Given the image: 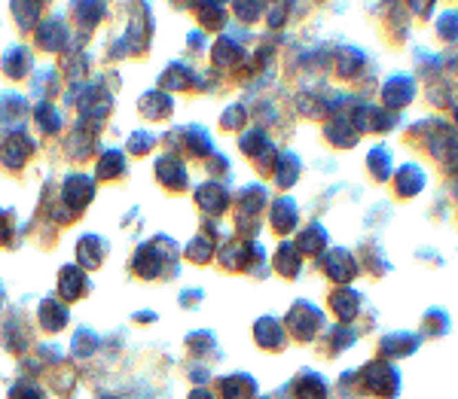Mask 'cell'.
I'll return each mask as SVG.
<instances>
[{
	"instance_id": "5b68a950",
	"label": "cell",
	"mask_w": 458,
	"mask_h": 399,
	"mask_svg": "<svg viewBox=\"0 0 458 399\" xmlns=\"http://www.w3.org/2000/svg\"><path fill=\"white\" fill-rule=\"evenodd\" d=\"M144 113L150 119H165L168 116V110H171V101H168L165 95H162V91H150V95L144 98Z\"/></svg>"
},
{
	"instance_id": "ba28073f",
	"label": "cell",
	"mask_w": 458,
	"mask_h": 399,
	"mask_svg": "<svg viewBox=\"0 0 458 399\" xmlns=\"http://www.w3.org/2000/svg\"><path fill=\"white\" fill-rule=\"evenodd\" d=\"M123 168V153H107L101 162H98V177H114Z\"/></svg>"
},
{
	"instance_id": "7a4b0ae2",
	"label": "cell",
	"mask_w": 458,
	"mask_h": 399,
	"mask_svg": "<svg viewBox=\"0 0 458 399\" xmlns=\"http://www.w3.org/2000/svg\"><path fill=\"white\" fill-rule=\"evenodd\" d=\"M65 198L74 208H83L92 198V180H86V177H70L65 183Z\"/></svg>"
},
{
	"instance_id": "30bf717a",
	"label": "cell",
	"mask_w": 458,
	"mask_h": 399,
	"mask_svg": "<svg viewBox=\"0 0 458 399\" xmlns=\"http://www.w3.org/2000/svg\"><path fill=\"white\" fill-rule=\"evenodd\" d=\"M37 116H40V125H43L46 131H55V128H59V116H55V110L49 104L37 107Z\"/></svg>"
},
{
	"instance_id": "3957f363",
	"label": "cell",
	"mask_w": 458,
	"mask_h": 399,
	"mask_svg": "<svg viewBox=\"0 0 458 399\" xmlns=\"http://www.w3.org/2000/svg\"><path fill=\"white\" fill-rule=\"evenodd\" d=\"M159 180L165 183V186H183L187 183V174H183V168H180V162L178 159H162L159 162Z\"/></svg>"
},
{
	"instance_id": "9c48e42d",
	"label": "cell",
	"mask_w": 458,
	"mask_h": 399,
	"mask_svg": "<svg viewBox=\"0 0 458 399\" xmlns=\"http://www.w3.org/2000/svg\"><path fill=\"white\" fill-rule=\"evenodd\" d=\"M25 67H28V55H25V49H12V52L6 55V70H10L12 76H22V74H25Z\"/></svg>"
},
{
	"instance_id": "7c38bea8",
	"label": "cell",
	"mask_w": 458,
	"mask_h": 399,
	"mask_svg": "<svg viewBox=\"0 0 458 399\" xmlns=\"http://www.w3.org/2000/svg\"><path fill=\"white\" fill-rule=\"evenodd\" d=\"M193 399H208V393H205V390H196Z\"/></svg>"
},
{
	"instance_id": "277c9868",
	"label": "cell",
	"mask_w": 458,
	"mask_h": 399,
	"mask_svg": "<svg viewBox=\"0 0 458 399\" xmlns=\"http://www.w3.org/2000/svg\"><path fill=\"white\" fill-rule=\"evenodd\" d=\"M83 290H86V281H83L80 268L67 266L65 272H61V296L74 299V296H83Z\"/></svg>"
},
{
	"instance_id": "52a82bcc",
	"label": "cell",
	"mask_w": 458,
	"mask_h": 399,
	"mask_svg": "<svg viewBox=\"0 0 458 399\" xmlns=\"http://www.w3.org/2000/svg\"><path fill=\"white\" fill-rule=\"evenodd\" d=\"M43 323H46V330H52V332L61 330V326L67 323V311L55 302H46L43 305Z\"/></svg>"
},
{
	"instance_id": "8992f818",
	"label": "cell",
	"mask_w": 458,
	"mask_h": 399,
	"mask_svg": "<svg viewBox=\"0 0 458 399\" xmlns=\"http://www.w3.org/2000/svg\"><path fill=\"white\" fill-rule=\"evenodd\" d=\"M65 40H67V34H65V28H61L59 21H46V25L40 28V43H43L46 49H61V46H65Z\"/></svg>"
},
{
	"instance_id": "6da1fadb",
	"label": "cell",
	"mask_w": 458,
	"mask_h": 399,
	"mask_svg": "<svg viewBox=\"0 0 458 399\" xmlns=\"http://www.w3.org/2000/svg\"><path fill=\"white\" fill-rule=\"evenodd\" d=\"M31 153V140L22 138V134H16V138H10L0 149V159H3L6 168H19L25 162V155Z\"/></svg>"
},
{
	"instance_id": "8fae6325",
	"label": "cell",
	"mask_w": 458,
	"mask_h": 399,
	"mask_svg": "<svg viewBox=\"0 0 458 399\" xmlns=\"http://www.w3.org/2000/svg\"><path fill=\"white\" fill-rule=\"evenodd\" d=\"M150 144H153V140L147 138V134H135V138H132V149H135V153H144V149H150Z\"/></svg>"
}]
</instances>
